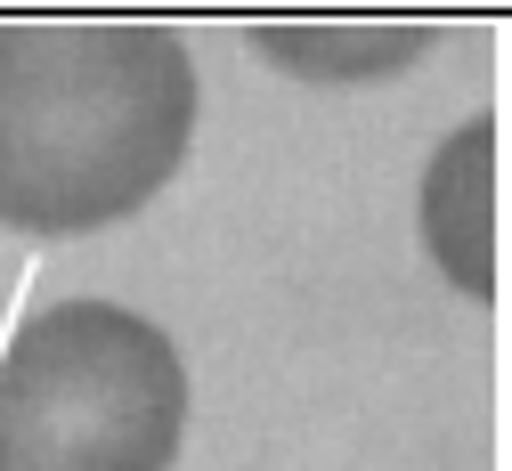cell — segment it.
<instances>
[{
    "instance_id": "1",
    "label": "cell",
    "mask_w": 512,
    "mask_h": 471,
    "mask_svg": "<svg viewBox=\"0 0 512 471\" xmlns=\"http://www.w3.org/2000/svg\"><path fill=\"white\" fill-rule=\"evenodd\" d=\"M196 65L163 25H0V228L90 236L187 163Z\"/></svg>"
},
{
    "instance_id": "2",
    "label": "cell",
    "mask_w": 512,
    "mask_h": 471,
    "mask_svg": "<svg viewBox=\"0 0 512 471\" xmlns=\"http://www.w3.org/2000/svg\"><path fill=\"white\" fill-rule=\"evenodd\" d=\"M187 366L114 301H49L0 350V471H171Z\"/></svg>"
},
{
    "instance_id": "3",
    "label": "cell",
    "mask_w": 512,
    "mask_h": 471,
    "mask_svg": "<svg viewBox=\"0 0 512 471\" xmlns=\"http://www.w3.org/2000/svg\"><path fill=\"white\" fill-rule=\"evenodd\" d=\"M488 139V122L456 130L423 179V236L464 293H488Z\"/></svg>"
}]
</instances>
